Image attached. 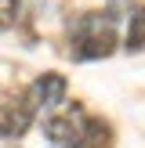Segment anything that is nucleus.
Returning a JSON list of instances; mask_svg holds the SVG:
<instances>
[{
	"mask_svg": "<svg viewBox=\"0 0 145 148\" xmlns=\"http://www.w3.org/2000/svg\"><path fill=\"white\" fill-rule=\"evenodd\" d=\"M72 58L87 62V58H109L116 47V33H113V18L102 14H84L72 25Z\"/></svg>",
	"mask_w": 145,
	"mask_h": 148,
	"instance_id": "obj_1",
	"label": "nucleus"
},
{
	"mask_svg": "<svg viewBox=\"0 0 145 148\" xmlns=\"http://www.w3.org/2000/svg\"><path fill=\"white\" fill-rule=\"evenodd\" d=\"M33 123V105L22 98L0 101V134H26Z\"/></svg>",
	"mask_w": 145,
	"mask_h": 148,
	"instance_id": "obj_2",
	"label": "nucleus"
},
{
	"mask_svg": "<svg viewBox=\"0 0 145 148\" xmlns=\"http://www.w3.org/2000/svg\"><path fill=\"white\" fill-rule=\"evenodd\" d=\"M65 76H58V72H44L40 79L33 83V98H36V105H47V108H55V105H62L65 101Z\"/></svg>",
	"mask_w": 145,
	"mask_h": 148,
	"instance_id": "obj_3",
	"label": "nucleus"
},
{
	"mask_svg": "<svg viewBox=\"0 0 145 148\" xmlns=\"http://www.w3.org/2000/svg\"><path fill=\"white\" fill-rule=\"evenodd\" d=\"M44 134H47V141L51 145H72L80 137V119L76 116H55V119H47L44 123Z\"/></svg>",
	"mask_w": 145,
	"mask_h": 148,
	"instance_id": "obj_4",
	"label": "nucleus"
},
{
	"mask_svg": "<svg viewBox=\"0 0 145 148\" xmlns=\"http://www.w3.org/2000/svg\"><path fill=\"white\" fill-rule=\"evenodd\" d=\"M127 47L130 51H142L145 47V7L130 18V33H127Z\"/></svg>",
	"mask_w": 145,
	"mask_h": 148,
	"instance_id": "obj_5",
	"label": "nucleus"
},
{
	"mask_svg": "<svg viewBox=\"0 0 145 148\" xmlns=\"http://www.w3.org/2000/svg\"><path fill=\"white\" fill-rule=\"evenodd\" d=\"M14 14H18V0H0V25L14 22Z\"/></svg>",
	"mask_w": 145,
	"mask_h": 148,
	"instance_id": "obj_6",
	"label": "nucleus"
}]
</instances>
